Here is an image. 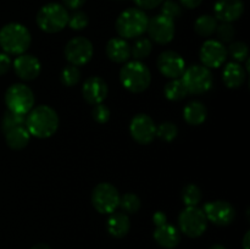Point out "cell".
<instances>
[{"instance_id":"1","label":"cell","mask_w":250,"mask_h":249,"mask_svg":"<svg viewBox=\"0 0 250 249\" xmlns=\"http://www.w3.org/2000/svg\"><path fill=\"white\" fill-rule=\"evenodd\" d=\"M59 124H60V120H59L58 114L49 105H39V106L33 107L27 114L26 121H24L29 134L41 139L49 138L55 134L59 128Z\"/></svg>"},{"instance_id":"2","label":"cell","mask_w":250,"mask_h":249,"mask_svg":"<svg viewBox=\"0 0 250 249\" xmlns=\"http://www.w3.org/2000/svg\"><path fill=\"white\" fill-rule=\"evenodd\" d=\"M31 43V32L23 24L11 22L0 29V46L9 55L24 54Z\"/></svg>"},{"instance_id":"3","label":"cell","mask_w":250,"mask_h":249,"mask_svg":"<svg viewBox=\"0 0 250 249\" xmlns=\"http://www.w3.org/2000/svg\"><path fill=\"white\" fill-rule=\"evenodd\" d=\"M120 81L125 89L138 94L148 89L150 85V70L141 61H131L122 66L120 70Z\"/></svg>"},{"instance_id":"4","label":"cell","mask_w":250,"mask_h":249,"mask_svg":"<svg viewBox=\"0 0 250 249\" xmlns=\"http://www.w3.org/2000/svg\"><path fill=\"white\" fill-rule=\"evenodd\" d=\"M149 17L143 10L131 7L119 15L116 20V32L121 38L132 39L146 32Z\"/></svg>"},{"instance_id":"5","label":"cell","mask_w":250,"mask_h":249,"mask_svg":"<svg viewBox=\"0 0 250 249\" xmlns=\"http://www.w3.org/2000/svg\"><path fill=\"white\" fill-rule=\"evenodd\" d=\"M67 9L58 2H49L39 9L36 22L39 28L46 33H58L62 31L68 22Z\"/></svg>"},{"instance_id":"6","label":"cell","mask_w":250,"mask_h":249,"mask_svg":"<svg viewBox=\"0 0 250 249\" xmlns=\"http://www.w3.org/2000/svg\"><path fill=\"white\" fill-rule=\"evenodd\" d=\"M5 104L9 111L27 115L34 106V94L28 85L16 83L7 88L5 93Z\"/></svg>"},{"instance_id":"7","label":"cell","mask_w":250,"mask_h":249,"mask_svg":"<svg viewBox=\"0 0 250 249\" xmlns=\"http://www.w3.org/2000/svg\"><path fill=\"white\" fill-rule=\"evenodd\" d=\"M181 232L190 238H198L208 228V220L203 209L198 207H186L178 215Z\"/></svg>"},{"instance_id":"8","label":"cell","mask_w":250,"mask_h":249,"mask_svg":"<svg viewBox=\"0 0 250 249\" xmlns=\"http://www.w3.org/2000/svg\"><path fill=\"white\" fill-rule=\"evenodd\" d=\"M188 94H203L207 93L212 85V73L208 67L202 65H193L185 70L181 76Z\"/></svg>"},{"instance_id":"9","label":"cell","mask_w":250,"mask_h":249,"mask_svg":"<svg viewBox=\"0 0 250 249\" xmlns=\"http://www.w3.org/2000/svg\"><path fill=\"white\" fill-rule=\"evenodd\" d=\"M120 195L116 187L109 182L99 183L92 192V204L100 214H112L120 205Z\"/></svg>"},{"instance_id":"10","label":"cell","mask_w":250,"mask_h":249,"mask_svg":"<svg viewBox=\"0 0 250 249\" xmlns=\"http://www.w3.org/2000/svg\"><path fill=\"white\" fill-rule=\"evenodd\" d=\"M94 48L89 39L84 37H75L65 46V58L73 66H82L89 62L93 58Z\"/></svg>"},{"instance_id":"11","label":"cell","mask_w":250,"mask_h":249,"mask_svg":"<svg viewBox=\"0 0 250 249\" xmlns=\"http://www.w3.org/2000/svg\"><path fill=\"white\" fill-rule=\"evenodd\" d=\"M203 211L208 221L216 226H227L236 219V209L226 200H214L207 203L203 208Z\"/></svg>"},{"instance_id":"12","label":"cell","mask_w":250,"mask_h":249,"mask_svg":"<svg viewBox=\"0 0 250 249\" xmlns=\"http://www.w3.org/2000/svg\"><path fill=\"white\" fill-rule=\"evenodd\" d=\"M149 37L151 41L158 44H168L175 37V21L164 15H156L149 20L146 27Z\"/></svg>"},{"instance_id":"13","label":"cell","mask_w":250,"mask_h":249,"mask_svg":"<svg viewBox=\"0 0 250 249\" xmlns=\"http://www.w3.org/2000/svg\"><path fill=\"white\" fill-rule=\"evenodd\" d=\"M129 132L137 143L146 145L155 138V122L149 115L138 114L132 119L131 124H129Z\"/></svg>"},{"instance_id":"14","label":"cell","mask_w":250,"mask_h":249,"mask_svg":"<svg viewBox=\"0 0 250 249\" xmlns=\"http://www.w3.org/2000/svg\"><path fill=\"white\" fill-rule=\"evenodd\" d=\"M227 48L219 41L209 39L200 48V60L208 68H217L224 65L227 59Z\"/></svg>"},{"instance_id":"15","label":"cell","mask_w":250,"mask_h":249,"mask_svg":"<svg viewBox=\"0 0 250 249\" xmlns=\"http://www.w3.org/2000/svg\"><path fill=\"white\" fill-rule=\"evenodd\" d=\"M158 68L165 77L175 80L180 78L186 70V62L182 56L172 50H166L159 55Z\"/></svg>"},{"instance_id":"16","label":"cell","mask_w":250,"mask_h":249,"mask_svg":"<svg viewBox=\"0 0 250 249\" xmlns=\"http://www.w3.org/2000/svg\"><path fill=\"white\" fill-rule=\"evenodd\" d=\"M109 93L106 82L99 76H92L87 78L82 85V94L85 102L90 105L100 104L105 100Z\"/></svg>"},{"instance_id":"17","label":"cell","mask_w":250,"mask_h":249,"mask_svg":"<svg viewBox=\"0 0 250 249\" xmlns=\"http://www.w3.org/2000/svg\"><path fill=\"white\" fill-rule=\"evenodd\" d=\"M15 73L23 81H33L39 76L42 71L38 59L29 54H21L14 61Z\"/></svg>"},{"instance_id":"18","label":"cell","mask_w":250,"mask_h":249,"mask_svg":"<svg viewBox=\"0 0 250 249\" xmlns=\"http://www.w3.org/2000/svg\"><path fill=\"white\" fill-rule=\"evenodd\" d=\"M215 19L221 22L237 21L244 12V4L242 0H217L214 6Z\"/></svg>"},{"instance_id":"19","label":"cell","mask_w":250,"mask_h":249,"mask_svg":"<svg viewBox=\"0 0 250 249\" xmlns=\"http://www.w3.org/2000/svg\"><path fill=\"white\" fill-rule=\"evenodd\" d=\"M154 239L160 247L166 249H172L178 246L181 241V233L175 226L167 222L160 226H156L154 231Z\"/></svg>"},{"instance_id":"20","label":"cell","mask_w":250,"mask_h":249,"mask_svg":"<svg viewBox=\"0 0 250 249\" xmlns=\"http://www.w3.org/2000/svg\"><path fill=\"white\" fill-rule=\"evenodd\" d=\"M106 55L116 63H124L131 58V46L124 38H112L106 44Z\"/></svg>"},{"instance_id":"21","label":"cell","mask_w":250,"mask_h":249,"mask_svg":"<svg viewBox=\"0 0 250 249\" xmlns=\"http://www.w3.org/2000/svg\"><path fill=\"white\" fill-rule=\"evenodd\" d=\"M246 77V70L239 62H229L222 71V80L225 85L231 89H236L243 85Z\"/></svg>"},{"instance_id":"22","label":"cell","mask_w":250,"mask_h":249,"mask_svg":"<svg viewBox=\"0 0 250 249\" xmlns=\"http://www.w3.org/2000/svg\"><path fill=\"white\" fill-rule=\"evenodd\" d=\"M107 232L115 238H122L131 229V221L125 212H112L106 222Z\"/></svg>"},{"instance_id":"23","label":"cell","mask_w":250,"mask_h":249,"mask_svg":"<svg viewBox=\"0 0 250 249\" xmlns=\"http://www.w3.org/2000/svg\"><path fill=\"white\" fill-rule=\"evenodd\" d=\"M208 116V110L205 105L199 100H193L188 103L183 109V117L186 122L192 126H199L204 124Z\"/></svg>"},{"instance_id":"24","label":"cell","mask_w":250,"mask_h":249,"mask_svg":"<svg viewBox=\"0 0 250 249\" xmlns=\"http://www.w3.org/2000/svg\"><path fill=\"white\" fill-rule=\"evenodd\" d=\"M5 139H6V144L9 148L14 149V150H21V149L26 148L27 144L29 143L31 134L27 131L26 126H20L7 131L5 133Z\"/></svg>"},{"instance_id":"25","label":"cell","mask_w":250,"mask_h":249,"mask_svg":"<svg viewBox=\"0 0 250 249\" xmlns=\"http://www.w3.org/2000/svg\"><path fill=\"white\" fill-rule=\"evenodd\" d=\"M164 94H165L166 99L171 100V102H178V100L185 99L188 92L182 81L180 78H175L166 83L165 88H164Z\"/></svg>"},{"instance_id":"26","label":"cell","mask_w":250,"mask_h":249,"mask_svg":"<svg viewBox=\"0 0 250 249\" xmlns=\"http://www.w3.org/2000/svg\"><path fill=\"white\" fill-rule=\"evenodd\" d=\"M217 20L211 15H202L197 19L194 23V29L200 37H209L215 33L217 28Z\"/></svg>"},{"instance_id":"27","label":"cell","mask_w":250,"mask_h":249,"mask_svg":"<svg viewBox=\"0 0 250 249\" xmlns=\"http://www.w3.org/2000/svg\"><path fill=\"white\" fill-rule=\"evenodd\" d=\"M182 200L186 207H198L202 200V190L198 186L189 183L182 189Z\"/></svg>"},{"instance_id":"28","label":"cell","mask_w":250,"mask_h":249,"mask_svg":"<svg viewBox=\"0 0 250 249\" xmlns=\"http://www.w3.org/2000/svg\"><path fill=\"white\" fill-rule=\"evenodd\" d=\"M151 50H153V44H151L150 39L139 38L131 48V55H133V58L139 61L142 59L148 58L151 54Z\"/></svg>"},{"instance_id":"29","label":"cell","mask_w":250,"mask_h":249,"mask_svg":"<svg viewBox=\"0 0 250 249\" xmlns=\"http://www.w3.org/2000/svg\"><path fill=\"white\" fill-rule=\"evenodd\" d=\"M119 207L127 214H136L141 209V199L134 193H126L120 198Z\"/></svg>"},{"instance_id":"30","label":"cell","mask_w":250,"mask_h":249,"mask_svg":"<svg viewBox=\"0 0 250 249\" xmlns=\"http://www.w3.org/2000/svg\"><path fill=\"white\" fill-rule=\"evenodd\" d=\"M81 80V71L78 70L77 66L68 65L62 68L60 75V81L66 87H73L77 84Z\"/></svg>"},{"instance_id":"31","label":"cell","mask_w":250,"mask_h":249,"mask_svg":"<svg viewBox=\"0 0 250 249\" xmlns=\"http://www.w3.org/2000/svg\"><path fill=\"white\" fill-rule=\"evenodd\" d=\"M24 121H26L24 115H19L11 111H6L1 120L2 132L6 133V132L10 131V129L16 128V127H20V126H24Z\"/></svg>"},{"instance_id":"32","label":"cell","mask_w":250,"mask_h":249,"mask_svg":"<svg viewBox=\"0 0 250 249\" xmlns=\"http://www.w3.org/2000/svg\"><path fill=\"white\" fill-rule=\"evenodd\" d=\"M177 134H178V128L173 122L166 121V122H163V124H160L158 127H156L155 137H158V138L163 139V141L165 142H172L173 139L177 137Z\"/></svg>"},{"instance_id":"33","label":"cell","mask_w":250,"mask_h":249,"mask_svg":"<svg viewBox=\"0 0 250 249\" xmlns=\"http://www.w3.org/2000/svg\"><path fill=\"white\" fill-rule=\"evenodd\" d=\"M227 54H229L236 62H243L246 59H248V45L243 42H234L227 49Z\"/></svg>"},{"instance_id":"34","label":"cell","mask_w":250,"mask_h":249,"mask_svg":"<svg viewBox=\"0 0 250 249\" xmlns=\"http://www.w3.org/2000/svg\"><path fill=\"white\" fill-rule=\"evenodd\" d=\"M161 4H163L161 5V15L168 17L172 21H175L182 15V9H181V5L178 2L173 1V0H165Z\"/></svg>"},{"instance_id":"35","label":"cell","mask_w":250,"mask_h":249,"mask_svg":"<svg viewBox=\"0 0 250 249\" xmlns=\"http://www.w3.org/2000/svg\"><path fill=\"white\" fill-rule=\"evenodd\" d=\"M89 23V19H88V15L83 11H75L72 15H70L68 17L67 24L70 26L71 29H75V31H81V29H84L85 27Z\"/></svg>"},{"instance_id":"36","label":"cell","mask_w":250,"mask_h":249,"mask_svg":"<svg viewBox=\"0 0 250 249\" xmlns=\"http://www.w3.org/2000/svg\"><path fill=\"white\" fill-rule=\"evenodd\" d=\"M216 34L219 39L224 43H231L236 37V29L232 26V23H227V22H222L221 24H217Z\"/></svg>"},{"instance_id":"37","label":"cell","mask_w":250,"mask_h":249,"mask_svg":"<svg viewBox=\"0 0 250 249\" xmlns=\"http://www.w3.org/2000/svg\"><path fill=\"white\" fill-rule=\"evenodd\" d=\"M92 114H93V119H94L98 124H106V122L110 120V115H111V112H110V109L106 106V105L100 103V104L95 105Z\"/></svg>"},{"instance_id":"38","label":"cell","mask_w":250,"mask_h":249,"mask_svg":"<svg viewBox=\"0 0 250 249\" xmlns=\"http://www.w3.org/2000/svg\"><path fill=\"white\" fill-rule=\"evenodd\" d=\"M133 1L136 2L137 6L141 7V10H151L160 6L164 0H133Z\"/></svg>"},{"instance_id":"39","label":"cell","mask_w":250,"mask_h":249,"mask_svg":"<svg viewBox=\"0 0 250 249\" xmlns=\"http://www.w3.org/2000/svg\"><path fill=\"white\" fill-rule=\"evenodd\" d=\"M12 65V61L10 59L9 54L0 53V76L5 75L10 70Z\"/></svg>"},{"instance_id":"40","label":"cell","mask_w":250,"mask_h":249,"mask_svg":"<svg viewBox=\"0 0 250 249\" xmlns=\"http://www.w3.org/2000/svg\"><path fill=\"white\" fill-rule=\"evenodd\" d=\"M63 6L70 10H78L84 5L85 0H62Z\"/></svg>"},{"instance_id":"41","label":"cell","mask_w":250,"mask_h":249,"mask_svg":"<svg viewBox=\"0 0 250 249\" xmlns=\"http://www.w3.org/2000/svg\"><path fill=\"white\" fill-rule=\"evenodd\" d=\"M153 222L155 224V226H160L167 222V217H166L165 212L163 211H156L153 216Z\"/></svg>"},{"instance_id":"42","label":"cell","mask_w":250,"mask_h":249,"mask_svg":"<svg viewBox=\"0 0 250 249\" xmlns=\"http://www.w3.org/2000/svg\"><path fill=\"white\" fill-rule=\"evenodd\" d=\"M180 2L186 9H197L202 4L203 0H180Z\"/></svg>"},{"instance_id":"43","label":"cell","mask_w":250,"mask_h":249,"mask_svg":"<svg viewBox=\"0 0 250 249\" xmlns=\"http://www.w3.org/2000/svg\"><path fill=\"white\" fill-rule=\"evenodd\" d=\"M249 238H250V233L248 231L246 233V236H244V238H243V248L244 249H249Z\"/></svg>"},{"instance_id":"44","label":"cell","mask_w":250,"mask_h":249,"mask_svg":"<svg viewBox=\"0 0 250 249\" xmlns=\"http://www.w3.org/2000/svg\"><path fill=\"white\" fill-rule=\"evenodd\" d=\"M31 249H51V248L45 243H38V244H36V246L32 247Z\"/></svg>"},{"instance_id":"45","label":"cell","mask_w":250,"mask_h":249,"mask_svg":"<svg viewBox=\"0 0 250 249\" xmlns=\"http://www.w3.org/2000/svg\"><path fill=\"white\" fill-rule=\"evenodd\" d=\"M250 71V61L249 59H246V72H249Z\"/></svg>"},{"instance_id":"46","label":"cell","mask_w":250,"mask_h":249,"mask_svg":"<svg viewBox=\"0 0 250 249\" xmlns=\"http://www.w3.org/2000/svg\"><path fill=\"white\" fill-rule=\"evenodd\" d=\"M210 249H226V248H225L224 246H221V244H215V246H212Z\"/></svg>"}]
</instances>
